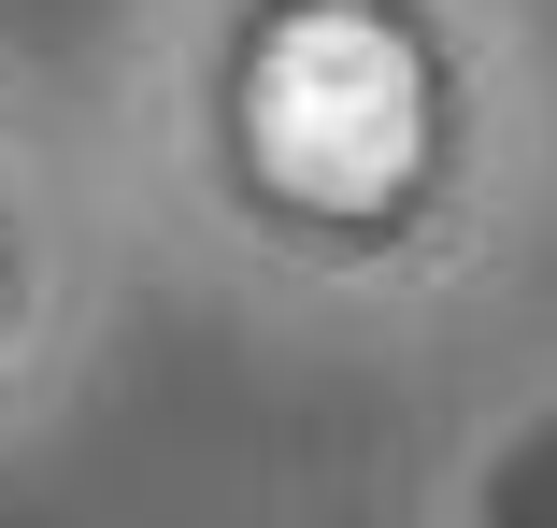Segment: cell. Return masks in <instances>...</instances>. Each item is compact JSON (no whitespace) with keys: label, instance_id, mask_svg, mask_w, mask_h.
Returning <instances> with one entry per match:
<instances>
[{"label":"cell","instance_id":"6da1fadb","mask_svg":"<svg viewBox=\"0 0 557 528\" xmlns=\"http://www.w3.org/2000/svg\"><path fill=\"white\" fill-rule=\"evenodd\" d=\"M244 115H258V158L300 186V200H386L429 143V72L386 15H286L258 43V86H244Z\"/></svg>","mask_w":557,"mask_h":528}]
</instances>
